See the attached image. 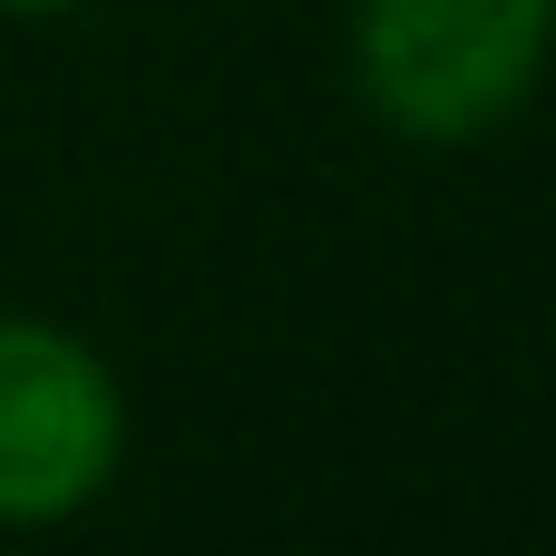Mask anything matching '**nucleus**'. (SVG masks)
Instances as JSON below:
<instances>
[{
  "instance_id": "nucleus-1",
  "label": "nucleus",
  "mask_w": 556,
  "mask_h": 556,
  "mask_svg": "<svg viewBox=\"0 0 556 556\" xmlns=\"http://www.w3.org/2000/svg\"><path fill=\"white\" fill-rule=\"evenodd\" d=\"M556 49V0H362L352 78L362 98L430 147L498 127Z\"/></svg>"
},
{
  "instance_id": "nucleus-3",
  "label": "nucleus",
  "mask_w": 556,
  "mask_h": 556,
  "mask_svg": "<svg viewBox=\"0 0 556 556\" xmlns=\"http://www.w3.org/2000/svg\"><path fill=\"white\" fill-rule=\"evenodd\" d=\"M10 20H59V10H78V0H0Z\"/></svg>"
},
{
  "instance_id": "nucleus-2",
  "label": "nucleus",
  "mask_w": 556,
  "mask_h": 556,
  "mask_svg": "<svg viewBox=\"0 0 556 556\" xmlns=\"http://www.w3.org/2000/svg\"><path fill=\"white\" fill-rule=\"evenodd\" d=\"M127 450V410L108 362L59 332L0 313V528H49L78 518Z\"/></svg>"
}]
</instances>
